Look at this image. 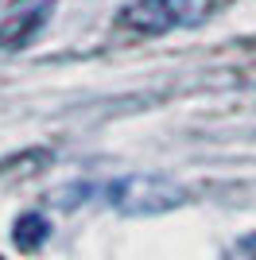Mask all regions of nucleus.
Returning <instances> with one entry per match:
<instances>
[{"instance_id": "f257e3e1", "label": "nucleus", "mask_w": 256, "mask_h": 260, "mask_svg": "<svg viewBox=\"0 0 256 260\" xmlns=\"http://www.w3.org/2000/svg\"><path fill=\"white\" fill-rule=\"evenodd\" d=\"M190 20V0H132L117 23L132 35H163Z\"/></svg>"}, {"instance_id": "f03ea898", "label": "nucleus", "mask_w": 256, "mask_h": 260, "mask_svg": "<svg viewBox=\"0 0 256 260\" xmlns=\"http://www.w3.org/2000/svg\"><path fill=\"white\" fill-rule=\"evenodd\" d=\"M109 198L120 210H167L182 194L167 183H155V179H128V183H117V190H109Z\"/></svg>"}, {"instance_id": "7ed1b4c3", "label": "nucleus", "mask_w": 256, "mask_h": 260, "mask_svg": "<svg viewBox=\"0 0 256 260\" xmlns=\"http://www.w3.org/2000/svg\"><path fill=\"white\" fill-rule=\"evenodd\" d=\"M51 16V4H39L31 12H16L12 20L0 23V47H23L31 43V35L43 27V20Z\"/></svg>"}, {"instance_id": "20e7f679", "label": "nucleus", "mask_w": 256, "mask_h": 260, "mask_svg": "<svg viewBox=\"0 0 256 260\" xmlns=\"http://www.w3.org/2000/svg\"><path fill=\"white\" fill-rule=\"evenodd\" d=\"M47 237V221L43 217H35V214H27V217H20V225H16V241L20 245H39V241Z\"/></svg>"}]
</instances>
